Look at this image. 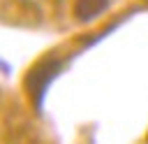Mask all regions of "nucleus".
<instances>
[{"label":"nucleus","instance_id":"obj_2","mask_svg":"<svg viewBox=\"0 0 148 144\" xmlns=\"http://www.w3.org/2000/svg\"><path fill=\"white\" fill-rule=\"evenodd\" d=\"M109 9V0H76L74 14L81 21H92L95 16L104 14Z\"/></svg>","mask_w":148,"mask_h":144},{"label":"nucleus","instance_id":"obj_1","mask_svg":"<svg viewBox=\"0 0 148 144\" xmlns=\"http://www.w3.org/2000/svg\"><path fill=\"white\" fill-rule=\"evenodd\" d=\"M60 67H62V63L58 58H44V60H39L25 74V91H28V95H30V100H32V105H35L37 111H42L46 91L53 84V79L58 77Z\"/></svg>","mask_w":148,"mask_h":144}]
</instances>
